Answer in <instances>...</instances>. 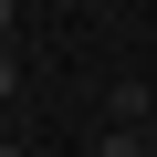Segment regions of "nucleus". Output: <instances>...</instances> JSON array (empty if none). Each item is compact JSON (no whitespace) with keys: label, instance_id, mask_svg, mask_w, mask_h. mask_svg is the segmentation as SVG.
<instances>
[{"label":"nucleus","instance_id":"f257e3e1","mask_svg":"<svg viewBox=\"0 0 157 157\" xmlns=\"http://www.w3.org/2000/svg\"><path fill=\"white\" fill-rule=\"evenodd\" d=\"M94 157H147V126H115V136H105Z\"/></svg>","mask_w":157,"mask_h":157},{"label":"nucleus","instance_id":"f03ea898","mask_svg":"<svg viewBox=\"0 0 157 157\" xmlns=\"http://www.w3.org/2000/svg\"><path fill=\"white\" fill-rule=\"evenodd\" d=\"M0 157H21V147H11V136H0Z\"/></svg>","mask_w":157,"mask_h":157}]
</instances>
